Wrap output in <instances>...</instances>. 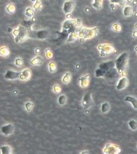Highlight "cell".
<instances>
[{
  "label": "cell",
  "instance_id": "1",
  "mask_svg": "<svg viewBox=\"0 0 137 154\" xmlns=\"http://www.w3.org/2000/svg\"><path fill=\"white\" fill-rule=\"evenodd\" d=\"M62 31L61 33V37L65 38L68 37L69 35L73 32H78L81 30L82 27V22L80 19H67L65 20L62 26Z\"/></svg>",
  "mask_w": 137,
  "mask_h": 154
},
{
  "label": "cell",
  "instance_id": "2",
  "mask_svg": "<svg viewBox=\"0 0 137 154\" xmlns=\"http://www.w3.org/2000/svg\"><path fill=\"white\" fill-rule=\"evenodd\" d=\"M128 63V55L126 53H123L120 54L119 57L116 59L115 64L116 68L117 69L119 74L124 75L126 73V69Z\"/></svg>",
  "mask_w": 137,
  "mask_h": 154
},
{
  "label": "cell",
  "instance_id": "3",
  "mask_svg": "<svg viewBox=\"0 0 137 154\" xmlns=\"http://www.w3.org/2000/svg\"><path fill=\"white\" fill-rule=\"evenodd\" d=\"M99 33L98 27L93 28H87L83 27L78 33V36L80 38L81 42H84L86 39H91L97 36Z\"/></svg>",
  "mask_w": 137,
  "mask_h": 154
},
{
  "label": "cell",
  "instance_id": "4",
  "mask_svg": "<svg viewBox=\"0 0 137 154\" xmlns=\"http://www.w3.org/2000/svg\"><path fill=\"white\" fill-rule=\"evenodd\" d=\"M116 64L115 62L113 61H109L106 62H101L98 68L95 71V74L97 78H103L105 75V73L111 70V69L115 68Z\"/></svg>",
  "mask_w": 137,
  "mask_h": 154
},
{
  "label": "cell",
  "instance_id": "5",
  "mask_svg": "<svg viewBox=\"0 0 137 154\" xmlns=\"http://www.w3.org/2000/svg\"><path fill=\"white\" fill-rule=\"evenodd\" d=\"M12 33L15 36V40L16 43L22 42L29 38L28 30L21 24L18 26V28L14 30Z\"/></svg>",
  "mask_w": 137,
  "mask_h": 154
},
{
  "label": "cell",
  "instance_id": "6",
  "mask_svg": "<svg viewBox=\"0 0 137 154\" xmlns=\"http://www.w3.org/2000/svg\"><path fill=\"white\" fill-rule=\"evenodd\" d=\"M98 49L100 51V55L101 57L107 56L108 54L115 51V47L110 44L100 45L98 46Z\"/></svg>",
  "mask_w": 137,
  "mask_h": 154
},
{
  "label": "cell",
  "instance_id": "7",
  "mask_svg": "<svg viewBox=\"0 0 137 154\" xmlns=\"http://www.w3.org/2000/svg\"><path fill=\"white\" fill-rule=\"evenodd\" d=\"M103 152L105 154H118L121 152V149L116 144L108 143L104 147Z\"/></svg>",
  "mask_w": 137,
  "mask_h": 154
},
{
  "label": "cell",
  "instance_id": "8",
  "mask_svg": "<svg viewBox=\"0 0 137 154\" xmlns=\"http://www.w3.org/2000/svg\"><path fill=\"white\" fill-rule=\"evenodd\" d=\"M82 105L85 110L89 109L93 105V101L90 93H87L83 96Z\"/></svg>",
  "mask_w": 137,
  "mask_h": 154
},
{
  "label": "cell",
  "instance_id": "9",
  "mask_svg": "<svg viewBox=\"0 0 137 154\" xmlns=\"http://www.w3.org/2000/svg\"><path fill=\"white\" fill-rule=\"evenodd\" d=\"M75 8V3L73 1H66L64 3L63 5V11L66 14H71Z\"/></svg>",
  "mask_w": 137,
  "mask_h": 154
},
{
  "label": "cell",
  "instance_id": "10",
  "mask_svg": "<svg viewBox=\"0 0 137 154\" xmlns=\"http://www.w3.org/2000/svg\"><path fill=\"white\" fill-rule=\"evenodd\" d=\"M91 77L89 74H86L81 77L79 79L80 87L83 88H86L89 87Z\"/></svg>",
  "mask_w": 137,
  "mask_h": 154
},
{
  "label": "cell",
  "instance_id": "11",
  "mask_svg": "<svg viewBox=\"0 0 137 154\" xmlns=\"http://www.w3.org/2000/svg\"><path fill=\"white\" fill-rule=\"evenodd\" d=\"M14 126L12 124H8L1 127V132L5 136H9L14 132Z\"/></svg>",
  "mask_w": 137,
  "mask_h": 154
},
{
  "label": "cell",
  "instance_id": "12",
  "mask_svg": "<svg viewBox=\"0 0 137 154\" xmlns=\"http://www.w3.org/2000/svg\"><path fill=\"white\" fill-rule=\"evenodd\" d=\"M20 72H16L11 70H8L5 74V78L8 80H15L19 79Z\"/></svg>",
  "mask_w": 137,
  "mask_h": 154
},
{
  "label": "cell",
  "instance_id": "13",
  "mask_svg": "<svg viewBox=\"0 0 137 154\" xmlns=\"http://www.w3.org/2000/svg\"><path fill=\"white\" fill-rule=\"evenodd\" d=\"M128 79L125 77H123L119 80L116 86V89L118 90H124L128 86Z\"/></svg>",
  "mask_w": 137,
  "mask_h": 154
},
{
  "label": "cell",
  "instance_id": "14",
  "mask_svg": "<svg viewBox=\"0 0 137 154\" xmlns=\"http://www.w3.org/2000/svg\"><path fill=\"white\" fill-rule=\"evenodd\" d=\"M31 71L29 69H26L23 71L20 72V74L19 77V79L21 80H28L31 78Z\"/></svg>",
  "mask_w": 137,
  "mask_h": 154
},
{
  "label": "cell",
  "instance_id": "15",
  "mask_svg": "<svg viewBox=\"0 0 137 154\" xmlns=\"http://www.w3.org/2000/svg\"><path fill=\"white\" fill-rule=\"evenodd\" d=\"M49 35V32L47 30H40L37 31V39H45L47 38Z\"/></svg>",
  "mask_w": 137,
  "mask_h": 154
},
{
  "label": "cell",
  "instance_id": "16",
  "mask_svg": "<svg viewBox=\"0 0 137 154\" xmlns=\"http://www.w3.org/2000/svg\"><path fill=\"white\" fill-rule=\"evenodd\" d=\"M125 101L130 102L132 105V107L137 110V99L136 98L132 96H127L125 98Z\"/></svg>",
  "mask_w": 137,
  "mask_h": 154
},
{
  "label": "cell",
  "instance_id": "17",
  "mask_svg": "<svg viewBox=\"0 0 137 154\" xmlns=\"http://www.w3.org/2000/svg\"><path fill=\"white\" fill-rule=\"evenodd\" d=\"M71 80H72V74L70 72L65 73L62 78V82L65 84L70 83Z\"/></svg>",
  "mask_w": 137,
  "mask_h": 154
},
{
  "label": "cell",
  "instance_id": "18",
  "mask_svg": "<svg viewBox=\"0 0 137 154\" xmlns=\"http://www.w3.org/2000/svg\"><path fill=\"white\" fill-rule=\"evenodd\" d=\"M33 9L35 11L38 12L41 11L42 9V5L41 0H36V1L34 2L33 5Z\"/></svg>",
  "mask_w": 137,
  "mask_h": 154
},
{
  "label": "cell",
  "instance_id": "19",
  "mask_svg": "<svg viewBox=\"0 0 137 154\" xmlns=\"http://www.w3.org/2000/svg\"><path fill=\"white\" fill-rule=\"evenodd\" d=\"M132 12H133L132 8L131 6L127 5L124 8L123 15L124 16H125V17L130 16L132 14Z\"/></svg>",
  "mask_w": 137,
  "mask_h": 154
},
{
  "label": "cell",
  "instance_id": "20",
  "mask_svg": "<svg viewBox=\"0 0 137 154\" xmlns=\"http://www.w3.org/2000/svg\"><path fill=\"white\" fill-rule=\"evenodd\" d=\"M35 24L34 22L31 20H23L22 23L21 24L24 26L28 30H31L32 29V26Z\"/></svg>",
  "mask_w": 137,
  "mask_h": 154
},
{
  "label": "cell",
  "instance_id": "21",
  "mask_svg": "<svg viewBox=\"0 0 137 154\" xmlns=\"http://www.w3.org/2000/svg\"><path fill=\"white\" fill-rule=\"evenodd\" d=\"M1 153L11 154L12 153V148L8 145H3L1 147Z\"/></svg>",
  "mask_w": 137,
  "mask_h": 154
},
{
  "label": "cell",
  "instance_id": "22",
  "mask_svg": "<svg viewBox=\"0 0 137 154\" xmlns=\"http://www.w3.org/2000/svg\"><path fill=\"white\" fill-rule=\"evenodd\" d=\"M10 54V51L7 46H3L0 49V55L3 57H7Z\"/></svg>",
  "mask_w": 137,
  "mask_h": 154
},
{
  "label": "cell",
  "instance_id": "23",
  "mask_svg": "<svg viewBox=\"0 0 137 154\" xmlns=\"http://www.w3.org/2000/svg\"><path fill=\"white\" fill-rule=\"evenodd\" d=\"M31 63L33 65H41L42 63V58L40 56H37L34 58L31 61Z\"/></svg>",
  "mask_w": 137,
  "mask_h": 154
},
{
  "label": "cell",
  "instance_id": "24",
  "mask_svg": "<svg viewBox=\"0 0 137 154\" xmlns=\"http://www.w3.org/2000/svg\"><path fill=\"white\" fill-rule=\"evenodd\" d=\"M16 6L14 4H9L7 5L6 8V10L7 12L9 14H14L16 11Z\"/></svg>",
  "mask_w": 137,
  "mask_h": 154
},
{
  "label": "cell",
  "instance_id": "25",
  "mask_svg": "<svg viewBox=\"0 0 137 154\" xmlns=\"http://www.w3.org/2000/svg\"><path fill=\"white\" fill-rule=\"evenodd\" d=\"M93 6L97 10H101L102 8V0H94Z\"/></svg>",
  "mask_w": 137,
  "mask_h": 154
},
{
  "label": "cell",
  "instance_id": "26",
  "mask_svg": "<svg viewBox=\"0 0 137 154\" xmlns=\"http://www.w3.org/2000/svg\"><path fill=\"white\" fill-rule=\"evenodd\" d=\"M78 32H73L71 33L69 35L68 37V39L66 40V42H73L75 41L78 38Z\"/></svg>",
  "mask_w": 137,
  "mask_h": 154
},
{
  "label": "cell",
  "instance_id": "27",
  "mask_svg": "<svg viewBox=\"0 0 137 154\" xmlns=\"http://www.w3.org/2000/svg\"><path fill=\"white\" fill-rule=\"evenodd\" d=\"M110 110V105L108 102H105L102 103L101 107V111L102 113H106Z\"/></svg>",
  "mask_w": 137,
  "mask_h": 154
},
{
  "label": "cell",
  "instance_id": "28",
  "mask_svg": "<svg viewBox=\"0 0 137 154\" xmlns=\"http://www.w3.org/2000/svg\"><path fill=\"white\" fill-rule=\"evenodd\" d=\"M66 101L67 99L65 95H61L58 98V104L61 106H64V105H65L66 103Z\"/></svg>",
  "mask_w": 137,
  "mask_h": 154
},
{
  "label": "cell",
  "instance_id": "29",
  "mask_svg": "<svg viewBox=\"0 0 137 154\" xmlns=\"http://www.w3.org/2000/svg\"><path fill=\"white\" fill-rule=\"evenodd\" d=\"M24 107H25L26 110L28 112H31L34 108V104L32 102L28 101V102H26V103L24 105Z\"/></svg>",
  "mask_w": 137,
  "mask_h": 154
},
{
  "label": "cell",
  "instance_id": "30",
  "mask_svg": "<svg viewBox=\"0 0 137 154\" xmlns=\"http://www.w3.org/2000/svg\"><path fill=\"white\" fill-rule=\"evenodd\" d=\"M128 125L132 130H137V121L134 120H131L128 122Z\"/></svg>",
  "mask_w": 137,
  "mask_h": 154
},
{
  "label": "cell",
  "instance_id": "31",
  "mask_svg": "<svg viewBox=\"0 0 137 154\" xmlns=\"http://www.w3.org/2000/svg\"><path fill=\"white\" fill-rule=\"evenodd\" d=\"M25 14L28 18H32L33 17H34V9H33L31 7L27 8L25 11Z\"/></svg>",
  "mask_w": 137,
  "mask_h": 154
},
{
  "label": "cell",
  "instance_id": "32",
  "mask_svg": "<svg viewBox=\"0 0 137 154\" xmlns=\"http://www.w3.org/2000/svg\"><path fill=\"white\" fill-rule=\"evenodd\" d=\"M112 29L113 31L118 32H120L121 31V26L119 23H115L112 25Z\"/></svg>",
  "mask_w": 137,
  "mask_h": 154
},
{
  "label": "cell",
  "instance_id": "33",
  "mask_svg": "<svg viewBox=\"0 0 137 154\" xmlns=\"http://www.w3.org/2000/svg\"><path fill=\"white\" fill-rule=\"evenodd\" d=\"M49 71L52 73L56 71L57 65L54 62L52 61L49 63Z\"/></svg>",
  "mask_w": 137,
  "mask_h": 154
},
{
  "label": "cell",
  "instance_id": "34",
  "mask_svg": "<svg viewBox=\"0 0 137 154\" xmlns=\"http://www.w3.org/2000/svg\"><path fill=\"white\" fill-rule=\"evenodd\" d=\"M110 1L112 4H117L120 5H124L127 0H110Z\"/></svg>",
  "mask_w": 137,
  "mask_h": 154
},
{
  "label": "cell",
  "instance_id": "35",
  "mask_svg": "<svg viewBox=\"0 0 137 154\" xmlns=\"http://www.w3.org/2000/svg\"><path fill=\"white\" fill-rule=\"evenodd\" d=\"M15 65L18 67H21L23 65V61L21 58H17L15 61Z\"/></svg>",
  "mask_w": 137,
  "mask_h": 154
},
{
  "label": "cell",
  "instance_id": "36",
  "mask_svg": "<svg viewBox=\"0 0 137 154\" xmlns=\"http://www.w3.org/2000/svg\"><path fill=\"white\" fill-rule=\"evenodd\" d=\"M53 92L56 94H60L62 91L61 88L59 85L54 86L53 88Z\"/></svg>",
  "mask_w": 137,
  "mask_h": 154
},
{
  "label": "cell",
  "instance_id": "37",
  "mask_svg": "<svg viewBox=\"0 0 137 154\" xmlns=\"http://www.w3.org/2000/svg\"><path fill=\"white\" fill-rule=\"evenodd\" d=\"M46 55L47 58H52L53 57V52L51 51L50 49H47L46 50Z\"/></svg>",
  "mask_w": 137,
  "mask_h": 154
},
{
  "label": "cell",
  "instance_id": "38",
  "mask_svg": "<svg viewBox=\"0 0 137 154\" xmlns=\"http://www.w3.org/2000/svg\"><path fill=\"white\" fill-rule=\"evenodd\" d=\"M66 18L68 19H71V14H66Z\"/></svg>",
  "mask_w": 137,
  "mask_h": 154
},
{
  "label": "cell",
  "instance_id": "39",
  "mask_svg": "<svg viewBox=\"0 0 137 154\" xmlns=\"http://www.w3.org/2000/svg\"><path fill=\"white\" fill-rule=\"evenodd\" d=\"M35 53H39L40 52H41V50H40V49H39V48H37L36 49H35Z\"/></svg>",
  "mask_w": 137,
  "mask_h": 154
},
{
  "label": "cell",
  "instance_id": "40",
  "mask_svg": "<svg viewBox=\"0 0 137 154\" xmlns=\"http://www.w3.org/2000/svg\"><path fill=\"white\" fill-rule=\"evenodd\" d=\"M31 20H32V21H33V22H34V23H35V22H36V20H37V19H36V18H35V16H34V17H33V18H32Z\"/></svg>",
  "mask_w": 137,
  "mask_h": 154
},
{
  "label": "cell",
  "instance_id": "41",
  "mask_svg": "<svg viewBox=\"0 0 137 154\" xmlns=\"http://www.w3.org/2000/svg\"><path fill=\"white\" fill-rule=\"evenodd\" d=\"M81 153H89L88 151H83L82 152H81Z\"/></svg>",
  "mask_w": 137,
  "mask_h": 154
},
{
  "label": "cell",
  "instance_id": "42",
  "mask_svg": "<svg viewBox=\"0 0 137 154\" xmlns=\"http://www.w3.org/2000/svg\"><path fill=\"white\" fill-rule=\"evenodd\" d=\"M86 11H87V12H89V8H87V9H86Z\"/></svg>",
  "mask_w": 137,
  "mask_h": 154
},
{
  "label": "cell",
  "instance_id": "43",
  "mask_svg": "<svg viewBox=\"0 0 137 154\" xmlns=\"http://www.w3.org/2000/svg\"><path fill=\"white\" fill-rule=\"evenodd\" d=\"M31 1H32L33 2H35L36 0H31Z\"/></svg>",
  "mask_w": 137,
  "mask_h": 154
}]
</instances>
